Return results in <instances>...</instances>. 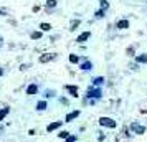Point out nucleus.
I'll return each mask as SVG.
<instances>
[{
	"label": "nucleus",
	"mask_w": 147,
	"mask_h": 142,
	"mask_svg": "<svg viewBox=\"0 0 147 142\" xmlns=\"http://www.w3.org/2000/svg\"><path fill=\"white\" fill-rule=\"evenodd\" d=\"M101 126H108V127H116V122L112 121V119H109V117H101Z\"/></svg>",
	"instance_id": "nucleus-1"
},
{
	"label": "nucleus",
	"mask_w": 147,
	"mask_h": 142,
	"mask_svg": "<svg viewBox=\"0 0 147 142\" xmlns=\"http://www.w3.org/2000/svg\"><path fill=\"white\" fill-rule=\"evenodd\" d=\"M88 98H101V89H89L88 91Z\"/></svg>",
	"instance_id": "nucleus-2"
},
{
	"label": "nucleus",
	"mask_w": 147,
	"mask_h": 142,
	"mask_svg": "<svg viewBox=\"0 0 147 142\" xmlns=\"http://www.w3.org/2000/svg\"><path fill=\"white\" fill-rule=\"evenodd\" d=\"M89 36H91V33H89V32H84V33H81V35L78 36V41H86Z\"/></svg>",
	"instance_id": "nucleus-3"
},
{
	"label": "nucleus",
	"mask_w": 147,
	"mask_h": 142,
	"mask_svg": "<svg viewBox=\"0 0 147 142\" xmlns=\"http://www.w3.org/2000/svg\"><path fill=\"white\" fill-rule=\"evenodd\" d=\"M37 91H38L37 84H30V86H28V89H27V94H35Z\"/></svg>",
	"instance_id": "nucleus-4"
},
{
	"label": "nucleus",
	"mask_w": 147,
	"mask_h": 142,
	"mask_svg": "<svg viewBox=\"0 0 147 142\" xmlns=\"http://www.w3.org/2000/svg\"><path fill=\"white\" fill-rule=\"evenodd\" d=\"M60 126H61V122H53V124H50L47 129H48V132H51V131H55V129H58Z\"/></svg>",
	"instance_id": "nucleus-5"
},
{
	"label": "nucleus",
	"mask_w": 147,
	"mask_h": 142,
	"mask_svg": "<svg viewBox=\"0 0 147 142\" xmlns=\"http://www.w3.org/2000/svg\"><path fill=\"white\" fill-rule=\"evenodd\" d=\"M53 58H55L53 55H43L41 58H40V61H41V63H47V61H50V60H53Z\"/></svg>",
	"instance_id": "nucleus-6"
},
{
	"label": "nucleus",
	"mask_w": 147,
	"mask_h": 142,
	"mask_svg": "<svg viewBox=\"0 0 147 142\" xmlns=\"http://www.w3.org/2000/svg\"><path fill=\"white\" fill-rule=\"evenodd\" d=\"M129 27V22L127 20H121V22H117V28H127Z\"/></svg>",
	"instance_id": "nucleus-7"
},
{
	"label": "nucleus",
	"mask_w": 147,
	"mask_h": 142,
	"mask_svg": "<svg viewBox=\"0 0 147 142\" xmlns=\"http://www.w3.org/2000/svg\"><path fill=\"white\" fill-rule=\"evenodd\" d=\"M132 129L137 132V134H142L144 131H146V127H140V126H136V124H132Z\"/></svg>",
	"instance_id": "nucleus-8"
},
{
	"label": "nucleus",
	"mask_w": 147,
	"mask_h": 142,
	"mask_svg": "<svg viewBox=\"0 0 147 142\" xmlns=\"http://www.w3.org/2000/svg\"><path fill=\"white\" fill-rule=\"evenodd\" d=\"M78 116H79V111H74V112H71V114H68V116H66V121H71V119L78 117Z\"/></svg>",
	"instance_id": "nucleus-9"
},
{
	"label": "nucleus",
	"mask_w": 147,
	"mask_h": 142,
	"mask_svg": "<svg viewBox=\"0 0 147 142\" xmlns=\"http://www.w3.org/2000/svg\"><path fill=\"white\" fill-rule=\"evenodd\" d=\"M136 60H137V63H147V56H146V55H140V56H137Z\"/></svg>",
	"instance_id": "nucleus-10"
},
{
	"label": "nucleus",
	"mask_w": 147,
	"mask_h": 142,
	"mask_svg": "<svg viewBox=\"0 0 147 142\" xmlns=\"http://www.w3.org/2000/svg\"><path fill=\"white\" fill-rule=\"evenodd\" d=\"M81 70H84V71L91 70V63H89V61H84V63L81 64Z\"/></svg>",
	"instance_id": "nucleus-11"
},
{
	"label": "nucleus",
	"mask_w": 147,
	"mask_h": 142,
	"mask_svg": "<svg viewBox=\"0 0 147 142\" xmlns=\"http://www.w3.org/2000/svg\"><path fill=\"white\" fill-rule=\"evenodd\" d=\"M7 114H8V107H3V109L0 111V121H2V119L5 117Z\"/></svg>",
	"instance_id": "nucleus-12"
},
{
	"label": "nucleus",
	"mask_w": 147,
	"mask_h": 142,
	"mask_svg": "<svg viewBox=\"0 0 147 142\" xmlns=\"http://www.w3.org/2000/svg\"><path fill=\"white\" fill-rule=\"evenodd\" d=\"M93 83H94V84H96V86H101V84L104 83V78H101V76H99V78H96V79H94Z\"/></svg>",
	"instance_id": "nucleus-13"
},
{
	"label": "nucleus",
	"mask_w": 147,
	"mask_h": 142,
	"mask_svg": "<svg viewBox=\"0 0 147 142\" xmlns=\"http://www.w3.org/2000/svg\"><path fill=\"white\" fill-rule=\"evenodd\" d=\"M108 7H109L108 0H101V8H102V10H108Z\"/></svg>",
	"instance_id": "nucleus-14"
},
{
	"label": "nucleus",
	"mask_w": 147,
	"mask_h": 142,
	"mask_svg": "<svg viewBox=\"0 0 147 142\" xmlns=\"http://www.w3.org/2000/svg\"><path fill=\"white\" fill-rule=\"evenodd\" d=\"M68 91H70L73 96H78V91H76V88L74 86H68Z\"/></svg>",
	"instance_id": "nucleus-15"
},
{
	"label": "nucleus",
	"mask_w": 147,
	"mask_h": 142,
	"mask_svg": "<svg viewBox=\"0 0 147 142\" xmlns=\"http://www.w3.org/2000/svg\"><path fill=\"white\" fill-rule=\"evenodd\" d=\"M40 28H41L43 32H48V30H50L51 27H50V25H48V23H41V25H40Z\"/></svg>",
	"instance_id": "nucleus-16"
},
{
	"label": "nucleus",
	"mask_w": 147,
	"mask_h": 142,
	"mask_svg": "<svg viewBox=\"0 0 147 142\" xmlns=\"http://www.w3.org/2000/svg\"><path fill=\"white\" fill-rule=\"evenodd\" d=\"M55 5H56V0H48V2H47V7H48V8L55 7Z\"/></svg>",
	"instance_id": "nucleus-17"
},
{
	"label": "nucleus",
	"mask_w": 147,
	"mask_h": 142,
	"mask_svg": "<svg viewBox=\"0 0 147 142\" xmlns=\"http://www.w3.org/2000/svg\"><path fill=\"white\" fill-rule=\"evenodd\" d=\"M37 107H38L40 111H43L45 107H47V103H45V101H41V103H38V106H37Z\"/></svg>",
	"instance_id": "nucleus-18"
},
{
	"label": "nucleus",
	"mask_w": 147,
	"mask_h": 142,
	"mask_svg": "<svg viewBox=\"0 0 147 142\" xmlns=\"http://www.w3.org/2000/svg\"><path fill=\"white\" fill-rule=\"evenodd\" d=\"M104 15V10H102V8H101V10H98V12H96V18H101V17Z\"/></svg>",
	"instance_id": "nucleus-19"
},
{
	"label": "nucleus",
	"mask_w": 147,
	"mask_h": 142,
	"mask_svg": "<svg viewBox=\"0 0 147 142\" xmlns=\"http://www.w3.org/2000/svg\"><path fill=\"white\" fill-rule=\"evenodd\" d=\"M70 61H71V63H78V56L76 55H71L70 56Z\"/></svg>",
	"instance_id": "nucleus-20"
},
{
	"label": "nucleus",
	"mask_w": 147,
	"mask_h": 142,
	"mask_svg": "<svg viewBox=\"0 0 147 142\" xmlns=\"http://www.w3.org/2000/svg\"><path fill=\"white\" fill-rule=\"evenodd\" d=\"M41 36V33L40 32H35V33H31V38H40Z\"/></svg>",
	"instance_id": "nucleus-21"
},
{
	"label": "nucleus",
	"mask_w": 147,
	"mask_h": 142,
	"mask_svg": "<svg viewBox=\"0 0 147 142\" xmlns=\"http://www.w3.org/2000/svg\"><path fill=\"white\" fill-rule=\"evenodd\" d=\"M78 25H79V22H78V20H76V22H73V23H71V30H74Z\"/></svg>",
	"instance_id": "nucleus-22"
},
{
	"label": "nucleus",
	"mask_w": 147,
	"mask_h": 142,
	"mask_svg": "<svg viewBox=\"0 0 147 142\" xmlns=\"http://www.w3.org/2000/svg\"><path fill=\"white\" fill-rule=\"evenodd\" d=\"M74 141H76L74 137H70V139H68V142H74Z\"/></svg>",
	"instance_id": "nucleus-23"
},
{
	"label": "nucleus",
	"mask_w": 147,
	"mask_h": 142,
	"mask_svg": "<svg viewBox=\"0 0 147 142\" xmlns=\"http://www.w3.org/2000/svg\"><path fill=\"white\" fill-rule=\"evenodd\" d=\"M2 13H3V12H2V10H0V15H2Z\"/></svg>",
	"instance_id": "nucleus-24"
},
{
	"label": "nucleus",
	"mask_w": 147,
	"mask_h": 142,
	"mask_svg": "<svg viewBox=\"0 0 147 142\" xmlns=\"http://www.w3.org/2000/svg\"><path fill=\"white\" fill-rule=\"evenodd\" d=\"M0 74H2V70H0Z\"/></svg>",
	"instance_id": "nucleus-25"
},
{
	"label": "nucleus",
	"mask_w": 147,
	"mask_h": 142,
	"mask_svg": "<svg viewBox=\"0 0 147 142\" xmlns=\"http://www.w3.org/2000/svg\"><path fill=\"white\" fill-rule=\"evenodd\" d=\"M0 41H2V38H0Z\"/></svg>",
	"instance_id": "nucleus-26"
}]
</instances>
